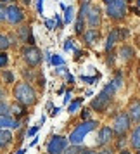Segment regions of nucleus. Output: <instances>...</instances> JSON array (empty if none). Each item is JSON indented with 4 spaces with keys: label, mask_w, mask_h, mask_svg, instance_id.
<instances>
[{
    "label": "nucleus",
    "mask_w": 140,
    "mask_h": 154,
    "mask_svg": "<svg viewBox=\"0 0 140 154\" xmlns=\"http://www.w3.org/2000/svg\"><path fill=\"white\" fill-rule=\"evenodd\" d=\"M7 61H9L7 54H5V52H2V54H0V68H4V66L7 64Z\"/></svg>",
    "instance_id": "27"
},
{
    "label": "nucleus",
    "mask_w": 140,
    "mask_h": 154,
    "mask_svg": "<svg viewBox=\"0 0 140 154\" xmlns=\"http://www.w3.org/2000/svg\"><path fill=\"white\" fill-rule=\"evenodd\" d=\"M109 2H111V0H104V4H109Z\"/></svg>",
    "instance_id": "44"
},
{
    "label": "nucleus",
    "mask_w": 140,
    "mask_h": 154,
    "mask_svg": "<svg viewBox=\"0 0 140 154\" xmlns=\"http://www.w3.org/2000/svg\"><path fill=\"white\" fill-rule=\"evenodd\" d=\"M130 144H132L135 149H140V125L133 130L132 133V139H130Z\"/></svg>",
    "instance_id": "15"
},
{
    "label": "nucleus",
    "mask_w": 140,
    "mask_h": 154,
    "mask_svg": "<svg viewBox=\"0 0 140 154\" xmlns=\"http://www.w3.org/2000/svg\"><path fill=\"white\" fill-rule=\"evenodd\" d=\"M114 87H112V83H107L102 88V92L99 94L97 97L92 100V109H95V111H105V107L109 106V102L112 100V95H114Z\"/></svg>",
    "instance_id": "2"
},
{
    "label": "nucleus",
    "mask_w": 140,
    "mask_h": 154,
    "mask_svg": "<svg viewBox=\"0 0 140 154\" xmlns=\"http://www.w3.org/2000/svg\"><path fill=\"white\" fill-rule=\"evenodd\" d=\"M45 26H47L49 29H54V28H56V21H52V19H47V21H45Z\"/></svg>",
    "instance_id": "28"
},
{
    "label": "nucleus",
    "mask_w": 140,
    "mask_h": 154,
    "mask_svg": "<svg viewBox=\"0 0 140 154\" xmlns=\"http://www.w3.org/2000/svg\"><path fill=\"white\" fill-rule=\"evenodd\" d=\"M128 118H130V121H133V123H138L140 121V100H135V102L130 106V109H128Z\"/></svg>",
    "instance_id": "10"
},
{
    "label": "nucleus",
    "mask_w": 140,
    "mask_h": 154,
    "mask_svg": "<svg viewBox=\"0 0 140 154\" xmlns=\"http://www.w3.org/2000/svg\"><path fill=\"white\" fill-rule=\"evenodd\" d=\"M14 97L16 100L23 106H31L36 100L35 90L29 87L28 83H17L14 87Z\"/></svg>",
    "instance_id": "1"
},
{
    "label": "nucleus",
    "mask_w": 140,
    "mask_h": 154,
    "mask_svg": "<svg viewBox=\"0 0 140 154\" xmlns=\"http://www.w3.org/2000/svg\"><path fill=\"white\" fill-rule=\"evenodd\" d=\"M130 118H128V114H118L114 121H112V132L118 133V135H123V133L130 128Z\"/></svg>",
    "instance_id": "6"
},
{
    "label": "nucleus",
    "mask_w": 140,
    "mask_h": 154,
    "mask_svg": "<svg viewBox=\"0 0 140 154\" xmlns=\"http://www.w3.org/2000/svg\"><path fill=\"white\" fill-rule=\"evenodd\" d=\"M75 31H76L78 35H81V33H83V17H78L76 24H75Z\"/></svg>",
    "instance_id": "19"
},
{
    "label": "nucleus",
    "mask_w": 140,
    "mask_h": 154,
    "mask_svg": "<svg viewBox=\"0 0 140 154\" xmlns=\"http://www.w3.org/2000/svg\"><path fill=\"white\" fill-rule=\"evenodd\" d=\"M23 56H24V61L29 66H38V64L42 63V52L36 47H26V49L23 50Z\"/></svg>",
    "instance_id": "7"
},
{
    "label": "nucleus",
    "mask_w": 140,
    "mask_h": 154,
    "mask_svg": "<svg viewBox=\"0 0 140 154\" xmlns=\"http://www.w3.org/2000/svg\"><path fill=\"white\" fill-rule=\"evenodd\" d=\"M24 152H26L24 149H19V151H17V152H16V154H24Z\"/></svg>",
    "instance_id": "40"
},
{
    "label": "nucleus",
    "mask_w": 140,
    "mask_h": 154,
    "mask_svg": "<svg viewBox=\"0 0 140 154\" xmlns=\"http://www.w3.org/2000/svg\"><path fill=\"white\" fill-rule=\"evenodd\" d=\"M73 19V7H66V17H64V23H71Z\"/></svg>",
    "instance_id": "24"
},
{
    "label": "nucleus",
    "mask_w": 140,
    "mask_h": 154,
    "mask_svg": "<svg viewBox=\"0 0 140 154\" xmlns=\"http://www.w3.org/2000/svg\"><path fill=\"white\" fill-rule=\"evenodd\" d=\"M36 132H38V126H33V128H29L28 130V135H35Z\"/></svg>",
    "instance_id": "31"
},
{
    "label": "nucleus",
    "mask_w": 140,
    "mask_h": 154,
    "mask_svg": "<svg viewBox=\"0 0 140 154\" xmlns=\"http://www.w3.org/2000/svg\"><path fill=\"white\" fill-rule=\"evenodd\" d=\"M7 47H9V40H7V36L0 35V49H2V50H5Z\"/></svg>",
    "instance_id": "23"
},
{
    "label": "nucleus",
    "mask_w": 140,
    "mask_h": 154,
    "mask_svg": "<svg viewBox=\"0 0 140 154\" xmlns=\"http://www.w3.org/2000/svg\"><path fill=\"white\" fill-rule=\"evenodd\" d=\"M64 49H66V50H71V49H73V45H71V40H68V42H66Z\"/></svg>",
    "instance_id": "33"
},
{
    "label": "nucleus",
    "mask_w": 140,
    "mask_h": 154,
    "mask_svg": "<svg viewBox=\"0 0 140 154\" xmlns=\"http://www.w3.org/2000/svg\"><path fill=\"white\" fill-rule=\"evenodd\" d=\"M19 121H14L9 116H0V128H17Z\"/></svg>",
    "instance_id": "13"
},
{
    "label": "nucleus",
    "mask_w": 140,
    "mask_h": 154,
    "mask_svg": "<svg viewBox=\"0 0 140 154\" xmlns=\"http://www.w3.org/2000/svg\"><path fill=\"white\" fill-rule=\"evenodd\" d=\"M119 154H130V152H128V151H121Z\"/></svg>",
    "instance_id": "42"
},
{
    "label": "nucleus",
    "mask_w": 140,
    "mask_h": 154,
    "mask_svg": "<svg viewBox=\"0 0 140 154\" xmlns=\"http://www.w3.org/2000/svg\"><path fill=\"white\" fill-rule=\"evenodd\" d=\"M97 126V121H85V123H81V125H78L73 132H71L69 135V142L73 144V146H78V144H81V140L85 139V135L88 132H92L93 128Z\"/></svg>",
    "instance_id": "3"
},
{
    "label": "nucleus",
    "mask_w": 140,
    "mask_h": 154,
    "mask_svg": "<svg viewBox=\"0 0 140 154\" xmlns=\"http://www.w3.org/2000/svg\"><path fill=\"white\" fill-rule=\"evenodd\" d=\"M12 140V135H11V132H7V130H4V132H0V147L7 146L9 142Z\"/></svg>",
    "instance_id": "16"
},
{
    "label": "nucleus",
    "mask_w": 140,
    "mask_h": 154,
    "mask_svg": "<svg viewBox=\"0 0 140 154\" xmlns=\"http://www.w3.org/2000/svg\"><path fill=\"white\" fill-rule=\"evenodd\" d=\"M12 111H14V114L19 118V116H23L24 114V107H21V106H14V107H11Z\"/></svg>",
    "instance_id": "25"
},
{
    "label": "nucleus",
    "mask_w": 140,
    "mask_h": 154,
    "mask_svg": "<svg viewBox=\"0 0 140 154\" xmlns=\"http://www.w3.org/2000/svg\"><path fill=\"white\" fill-rule=\"evenodd\" d=\"M99 154H112V151L111 149H104V151H100Z\"/></svg>",
    "instance_id": "35"
},
{
    "label": "nucleus",
    "mask_w": 140,
    "mask_h": 154,
    "mask_svg": "<svg viewBox=\"0 0 140 154\" xmlns=\"http://www.w3.org/2000/svg\"><path fill=\"white\" fill-rule=\"evenodd\" d=\"M69 97H71V94L68 92V94H66V97H64V102H68V100H69Z\"/></svg>",
    "instance_id": "39"
},
{
    "label": "nucleus",
    "mask_w": 140,
    "mask_h": 154,
    "mask_svg": "<svg viewBox=\"0 0 140 154\" xmlns=\"http://www.w3.org/2000/svg\"><path fill=\"white\" fill-rule=\"evenodd\" d=\"M19 36H21L23 40H26V42H28V38L31 36V33H29V28H21V31H19Z\"/></svg>",
    "instance_id": "21"
},
{
    "label": "nucleus",
    "mask_w": 140,
    "mask_h": 154,
    "mask_svg": "<svg viewBox=\"0 0 140 154\" xmlns=\"http://www.w3.org/2000/svg\"><path fill=\"white\" fill-rule=\"evenodd\" d=\"M23 17H24V14H23V11L19 7H16V5H9L7 7V21L11 23V24L21 23Z\"/></svg>",
    "instance_id": "8"
},
{
    "label": "nucleus",
    "mask_w": 140,
    "mask_h": 154,
    "mask_svg": "<svg viewBox=\"0 0 140 154\" xmlns=\"http://www.w3.org/2000/svg\"><path fill=\"white\" fill-rule=\"evenodd\" d=\"M9 104L7 102H4V100H0V116H9Z\"/></svg>",
    "instance_id": "18"
},
{
    "label": "nucleus",
    "mask_w": 140,
    "mask_h": 154,
    "mask_svg": "<svg viewBox=\"0 0 140 154\" xmlns=\"http://www.w3.org/2000/svg\"><path fill=\"white\" fill-rule=\"evenodd\" d=\"M119 56L123 57V59H128L130 56H133V49H130V47H123V49L119 50Z\"/></svg>",
    "instance_id": "17"
},
{
    "label": "nucleus",
    "mask_w": 140,
    "mask_h": 154,
    "mask_svg": "<svg viewBox=\"0 0 140 154\" xmlns=\"http://www.w3.org/2000/svg\"><path fill=\"white\" fill-rule=\"evenodd\" d=\"M138 154H140V151H138Z\"/></svg>",
    "instance_id": "46"
},
{
    "label": "nucleus",
    "mask_w": 140,
    "mask_h": 154,
    "mask_svg": "<svg viewBox=\"0 0 140 154\" xmlns=\"http://www.w3.org/2000/svg\"><path fill=\"white\" fill-rule=\"evenodd\" d=\"M85 17H87V21H88V24H90L92 28L99 26V24H100V9L90 5L88 11H87V16H85Z\"/></svg>",
    "instance_id": "9"
},
{
    "label": "nucleus",
    "mask_w": 140,
    "mask_h": 154,
    "mask_svg": "<svg viewBox=\"0 0 140 154\" xmlns=\"http://www.w3.org/2000/svg\"><path fill=\"white\" fill-rule=\"evenodd\" d=\"M36 7H38V12L42 14V0H38V4H36Z\"/></svg>",
    "instance_id": "36"
},
{
    "label": "nucleus",
    "mask_w": 140,
    "mask_h": 154,
    "mask_svg": "<svg viewBox=\"0 0 140 154\" xmlns=\"http://www.w3.org/2000/svg\"><path fill=\"white\" fill-rule=\"evenodd\" d=\"M107 16L111 19H123L126 16V0H111L107 4Z\"/></svg>",
    "instance_id": "4"
},
{
    "label": "nucleus",
    "mask_w": 140,
    "mask_h": 154,
    "mask_svg": "<svg viewBox=\"0 0 140 154\" xmlns=\"http://www.w3.org/2000/svg\"><path fill=\"white\" fill-rule=\"evenodd\" d=\"M66 147H68V139L62 135H56L49 142L47 151H49V154H62L66 151Z\"/></svg>",
    "instance_id": "5"
},
{
    "label": "nucleus",
    "mask_w": 140,
    "mask_h": 154,
    "mask_svg": "<svg viewBox=\"0 0 140 154\" xmlns=\"http://www.w3.org/2000/svg\"><path fill=\"white\" fill-rule=\"evenodd\" d=\"M81 102H83V99H76L75 102H71V106L68 107V111H69V112H75L78 107H80V104H81Z\"/></svg>",
    "instance_id": "20"
},
{
    "label": "nucleus",
    "mask_w": 140,
    "mask_h": 154,
    "mask_svg": "<svg viewBox=\"0 0 140 154\" xmlns=\"http://www.w3.org/2000/svg\"><path fill=\"white\" fill-rule=\"evenodd\" d=\"M88 116H90V111H88V109H87V111H83V118L87 119V118H88Z\"/></svg>",
    "instance_id": "38"
},
{
    "label": "nucleus",
    "mask_w": 140,
    "mask_h": 154,
    "mask_svg": "<svg viewBox=\"0 0 140 154\" xmlns=\"http://www.w3.org/2000/svg\"><path fill=\"white\" fill-rule=\"evenodd\" d=\"M81 80L83 82H88V83H93L95 82V78H88V76H81Z\"/></svg>",
    "instance_id": "32"
},
{
    "label": "nucleus",
    "mask_w": 140,
    "mask_h": 154,
    "mask_svg": "<svg viewBox=\"0 0 140 154\" xmlns=\"http://www.w3.org/2000/svg\"><path fill=\"white\" fill-rule=\"evenodd\" d=\"M112 128H107V126H104V128H102V130H100V132H99V144H100V146H104V144H107V142H109V140L112 139Z\"/></svg>",
    "instance_id": "11"
},
{
    "label": "nucleus",
    "mask_w": 140,
    "mask_h": 154,
    "mask_svg": "<svg viewBox=\"0 0 140 154\" xmlns=\"http://www.w3.org/2000/svg\"><path fill=\"white\" fill-rule=\"evenodd\" d=\"M112 87H114V88H119V87H121V76H116V78H114Z\"/></svg>",
    "instance_id": "29"
},
{
    "label": "nucleus",
    "mask_w": 140,
    "mask_h": 154,
    "mask_svg": "<svg viewBox=\"0 0 140 154\" xmlns=\"http://www.w3.org/2000/svg\"><path fill=\"white\" fill-rule=\"evenodd\" d=\"M7 19V9L4 7V4H0V21Z\"/></svg>",
    "instance_id": "26"
},
{
    "label": "nucleus",
    "mask_w": 140,
    "mask_h": 154,
    "mask_svg": "<svg viewBox=\"0 0 140 154\" xmlns=\"http://www.w3.org/2000/svg\"><path fill=\"white\" fill-rule=\"evenodd\" d=\"M76 151H78L76 147H71V149H68V152L66 154H76Z\"/></svg>",
    "instance_id": "34"
},
{
    "label": "nucleus",
    "mask_w": 140,
    "mask_h": 154,
    "mask_svg": "<svg viewBox=\"0 0 140 154\" xmlns=\"http://www.w3.org/2000/svg\"><path fill=\"white\" fill-rule=\"evenodd\" d=\"M5 2H14V0H2V4H5Z\"/></svg>",
    "instance_id": "41"
},
{
    "label": "nucleus",
    "mask_w": 140,
    "mask_h": 154,
    "mask_svg": "<svg viewBox=\"0 0 140 154\" xmlns=\"http://www.w3.org/2000/svg\"><path fill=\"white\" fill-rule=\"evenodd\" d=\"M137 7H138V9H140V0H137Z\"/></svg>",
    "instance_id": "43"
},
{
    "label": "nucleus",
    "mask_w": 140,
    "mask_h": 154,
    "mask_svg": "<svg viewBox=\"0 0 140 154\" xmlns=\"http://www.w3.org/2000/svg\"><path fill=\"white\" fill-rule=\"evenodd\" d=\"M81 154H95V152L90 151V149H85V151H81Z\"/></svg>",
    "instance_id": "37"
},
{
    "label": "nucleus",
    "mask_w": 140,
    "mask_h": 154,
    "mask_svg": "<svg viewBox=\"0 0 140 154\" xmlns=\"http://www.w3.org/2000/svg\"><path fill=\"white\" fill-rule=\"evenodd\" d=\"M4 78H5V82H12V80H14L12 73H5V75H4Z\"/></svg>",
    "instance_id": "30"
},
{
    "label": "nucleus",
    "mask_w": 140,
    "mask_h": 154,
    "mask_svg": "<svg viewBox=\"0 0 140 154\" xmlns=\"http://www.w3.org/2000/svg\"><path fill=\"white\" fill-rule=\"evenodd\" d=\"M50 63L54 64V66H61V64L64 63V59L61 56H52V59H50Z\"/></svg>",
    "instance_id": "22"
},
{
    "label": "nucleus",
    "mask_w": 140,
    "mask_h": 154,
    "mask_svg": "<svg viewBox=\"0 0 140 154\" xmlns=\"http://www.w3.org/2000/svg\"><path fill=\"white\" fill-rule=\"evenodd\" d=\"M126 2H133V0H126Z\"/></svg>",
    "instance_id": "45"
},
{
    "label": "nucleus",
    "mask_w": 140,
    "mask_h": 154,
    "mask_svg": "<svg viewBox=\"0 0 140 154\" xmlns=\"http://www.w3.org/2000/svg\"><path fill=\"white\" fill-rule=\"evenodd\" d=\"M119 38V31L118 29H112L111 33H109V38H107V43H105V50H111L114 47V43L118 42Z\"/></svg>",
    "instance_id": "14"
},
{
    "label": "nucleus",
    "mask_w": 140,
    "mask_h": 154,
    "mask_svg": "<svg viewBox=\"0 0 140 154\" xmlns=\"http://www.w3.org/2000/svg\"><path fill=\"white\" fill-rule=\"evenodd\" d=\"M85 43L87 45H92V43H95V40L99 38V31L95 28H90L88 31H85Z\"/></svg>",
    "instance_id": "12"
}]
</instances>
